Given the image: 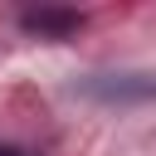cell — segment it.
I'll list each match as a JSON object with an SVG mask.
<instances>
[{
  "label": "cell",
  "mask_w": 156,
  "mask_h": 156,
  "mask_svg": "<svg viewBox=\"0 0 156 156\" xmlns=\"http://www.w3.org/2000/svg\"><path fill=\"white\" fill-rule=\"evenodd\" d=\"M0 156H29L24 146H0Z\"/></svg>",
  "instance_id": "3"
},
{
  "label": "cell",
  "mask_w": 156,
  "mask_h": 156,
  "mask_svg": "<svg viewBox=\"0 0 156 156\" xmlns=\"http://www.w3.org/2000/svg\"><path fill=\"white\" fill-rule=\"evenodd\" d=\"M73 93L88 102H102V107H141V102H156V73H141V68L83 73L73 83Z\"/></svg>",
  "instance_id": "1"
},
{
  "label": "cell",
  "mask_w": 156,
  "mask_h": 156,
  "mask_svg": "<svg viewBox=\"0 0 156 156\" xmlns=\"http://www.w3.org/2000/svg\"><path fill=\"white\" fill-rule=\"evenodd\" d=\"M20 24H24L29 34H54V39H63V34H73V29L83 24V15H78V10H29V15H20Z\"/></svg>",
  "instance_id": "2"
}]
</instances>
